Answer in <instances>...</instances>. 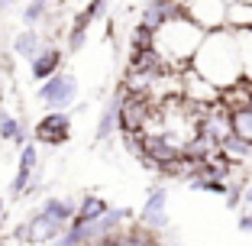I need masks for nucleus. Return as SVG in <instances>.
Returning <instances> with one entry per match:
<instances>
[{
  "label": "nucleus",
  "instance_id": "9b49d317",
  "mask_svg": "<svg viewBox=\"0 0 252 246\" xmlns=\"http://www.w3.org/2000/svg\"><path fill=\"white\" fill-rule=\"evenodd\" d=\"M239 230L243 233H252V214L246 211V214H239Z\"/></svg>",
  "mask_w": 252,
  "mask_h": 246
},
{
  "label": "nucleus",
  "instance_id": "1a4fd4ad",
  "mask_svg": "<svg viewBox=\"0 0 252 246\" xmlns=\"http://www.w3.org/2000/svg\"><path fill=\"white\" fill-rule=\"evenodd\" d=\"M226 26L230 30H252V0H230Z\"/></svg>",
  "mask_w": 252,
  "mask_h": 246
},
{
  "label": "nucleus",
  "instance_id": "7ed1b4c3",
  "mask_svg": "<svg viewBox=\"0 0 252 246\" xmlns=\"http://www.w3.org/2000/svg\"><path fill=\"white\" fill-rule=\"evenodd\" d=\"M181 10H185L204 33H214V30H223V26H226L230 0H188Z\"/></svg>",
  "mask_w": 252,
  "mask_h": 246
},
{
  "label": "nucleus",
  "instance_id": "423d86ee",
  "mask_svg": "<svg viewBox=\"0 0 252 246\" xmlns=\"http://www.w3.org/2000/svg\"><path fill=\"white\" fill-rule=\"evenodd\" d=\"M71 133V123H68V117H65V110H52L49 117L42 120L36 127V136L42 142H62L65 136Z\"/></svg>",
  "mask_w": 252,
  "mask_h": 246
},
{
  "label": "nucleus",
  "instance_id": "20e7f679",
  "mask_svg": "<svg viewBox=\"0 0 252 246\" xmlns=\"http://www.w3.org/2000/svg\"><path fill=\"white\" fill-rule=\"evenodd\" d=\"M74 97H78V81L65 71H55L52 78H45L42 91H39V101L49 110H65L68 104H74Z\"/></svg>",
  "mask_w": 252,
  "mask_h": 246
},
{
  "label": "nucleus",
  "instance_id": "ddd939ff",
  "mask_svg": "<svg viewBox=\"0 0 252 246\" xmlns=\"http://www.w3.org/2000/svg\"><path fill=\"white\" fill-rule=\"evenodd\" d=\"M249 107H252V101H249Z\"/></svg>",
  "mask_w": 252,
  "mask_h": 246
},
{
  "label": "nucleus",
  "instance_id": "f03ea898",
  "mask_svg": "<svg viewBox=\"0 0 252 246\" xmlns=\"http://www.w3.org/2000/svg\"><path fill=\"white\" fill-rule=\"evenodd\" d=\"M204 36H207V33L181 10V13H175L171 20H165L162 26L152 33V52H156L168 68H188L194 62V55H197Z\"/></svg>",
  "mask_w": 252,
  "mask_h": 246
},
{
  "label": "nucleus",
  "instance_id": "0eeeda50",
  "mask_svg": "<svg viewBox=\"0 0 252 246\" xmlns=\"http://www.w3.org/2000/svg\"><path fill=\"white\" fill-rule=\"evenodd\" d=\"M59 65H62V52H59V49H52V45L42 49L36 59H30V71H32V78H39V81L52 78L55 71H59Z\"/></svg>",
  "mask_w": 252,
  "mask_h": 246
},
{
  "label": "nucleus",
  "instance_id": "6e6552de",
  "mask_svg": "<svg viewBox=\"0 0 252 246\" xmlns=\"http://www.w3.org/2000/svg\"><path fill=\"white\" fill-rule=\"evenodd\" d=\"M142 220H146L149 230H162L165 227V191L162 188H152L146 201V211H142Z\"/></svg>",
  "mask_w": 252,
  "mask_h": 246
},
{
  "label": "nucleus",
  "instance_id": "9d476101",
  "mask_svg": "<svg viewBox=\"0 0 252 246\" xmlns=\"http://www.w3.org/2000/svg\"><path fill=\"white\" fill-rule=\"evenodd\" d=\"M233 136L252 146V107H239L233 110Z\"/></svg>",
  "mask_w": 252,
  "mask_h": 246
},
{
  "label": "nucleus",
  "instance_id": "39448f33",
  "mask_svg": "<svg viewBox=\"0 0 252 246\" xmlns=\"http://www.w3.org/2000/svg\"><path fill=\"white\" fill-rule=\"evenodd\" d=\"M175 13H181V7H178V3H171V0H149V3H146V10H142L139 26H146V30H152V33H156L158 26H162L165 20H171Z\"/></svg>",
  "mask_w": 252,
  "mask_h": 246
},
{
  "label": "nucleus",
  "instance_id": "f257e3e1",
  "mask_svg": "<svg viewBox=\"0 0 252 246\" xmlns=\"http://www.w3.org/2000/svg\"><path fill=\"white\" fill-rule=\"evenodd\" d=\"M191 65L197 68L210 84H217L220 91L230 88V84H236V81H243L246 78V62H243L239 33L230 30V26L207 33Z\"/></svg>",
  "mask_w": 252,
  "mask_h": 246
},
{
  "label": "nucleus",
  "instance_id": "f8f14e48",
  "mask_svg": "<svg viewBox=\"0 0 252 246\" xmlns=\"http://www.w3.org/2000/svg\"><path fill=\"white\" fill-rule=\"evenodd\" d=\"M243 204H246V208H252V185L243 188Z\"/></svg>",
  "mask_w": 252,
  "mask_h": 246
}]
</instances>
